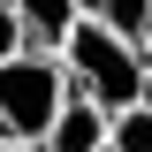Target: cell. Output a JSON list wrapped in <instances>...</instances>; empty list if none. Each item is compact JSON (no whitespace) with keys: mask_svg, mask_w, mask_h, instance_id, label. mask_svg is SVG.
Returning <instances> with one entry per match:
<instances>
[{"mask_svg":"<svg viewBox=\"0 0 152 152\" xmlns=\"http://www.w3.org/2000/svg\"><path fill=\"white\" fill-rule=\"evenodd\" d=\"M53 53H61V69H69V91L99 99L107 114H114V107H129V99H145V46H137L129 31H114V23L76 15L69 38H61Z\"/></svg>","mask_w":152,"mask_h":152,"instance_id":"1","label":"cell"},{"mask_svg":"<svg viewBox=\"0 0 152 152\" xmlns=\"http://www.w3.org/2000/svg\"><path fill=\"white\" fill-rule=\"evenodd\" d=\"M69 99V69H61L53 46H23V53L0 61V137H46V122Z\"/></svg>","mask_w":152,"mask_h":152,"instance_id":"2","label":"cell"},{"mask_svg":"<svg viewBox=\"0 0 152 152\" xmlns=\"http://www.w3.org/2000/svg\"><path fill=\"white\" fill-rule=\"evenodd\" d=\"M38 145H46V152H107V107H99V99H84V91H69Z\"/></svg>","mask_w":152,"mask_h":152,"instance_id":"3","label":"cell"},{"mask_svg":"<svg viewBox=\"0 0 152 152\" xmlns=\"http://www.w3.org/2000/svg\"><path fill=\"white\" fill-rule=\"evenodd\" d=\"M15 15H23V31H31V46H61L84 8H76V0H15Z\"/></svg>","mask_w":152,"mask_h":152,"instance_id":"4","label":"cell"},{"mask_svg":"<svg viewBox=\"0 0 152 152\" xmlns=\"http://www.w3.org/2000/svg\"><path fill=\"white\" fill-rule=\"evenodd\" d=\"M107 145L114 152H152V99H129V107L107 114Z\"/></svg>","mask_w":152,"mask_h":152,"instance_id":"5","label":"cell"},{"mask_svg":"<svg viewBox=\"0 0 152 152\" xmlns=\"http://www.w3.org/2000/svg\"><path fill=\"white\" fill-rule=\"evenodd\" d=\"M84 15H99V23H114V31H129L137 46L152 38V0H76Z\"/></svg>","mask_w":152,"mask_h":152,"instance_id":"6","label":"cell"},{"mask_svg":"<svg viewBox=\"0 0 152 152\" xmlns=\"http://www.w3.org/2000/svg\"><path fill=\"white\" fill-rule=\"evenodd\" d=\"M23 46H31V31H23L15 0H0V61H8V53H23Z\"/></svg>","mask_w":152,"mask_h":152,"instance_id":"7","label":"cell"},{"mask_svg":"<svg viewBox=\"0 0 152 152\" xmlns=\"http://www.w3.org/2000/svg\"><path fill=\"white\" fill-rule=\"evenodd\" d=\"M0 152H46V145H31V137H0Z\"/></svg>","mask_w":152,"mask_h":152,"instance_id":"8","label":"cell"},{"mask_svg":"<svg viewBox=\"0 0 152 152\" xmlns=\"http://www.w3.org/2000/svg\"><path fill=\"white\" fill-rule=\"evenodd\" d=\"M145 99H152V53H145Z\"/></svg>","mask_w":152,"mask_h":152,"instance_id":"9","label":"cell"},{"mask_svg":"<svg viewBox=\"0 0 152 152\" xmlns=\"http://www.w3.org/2000/svg\"><path fill=\"white\" fill-rule=\"evenodd\" d=\"M107 152H114V145H107Z\"/></svg>","mask_w":152,"mask_h":152,"instance_id":"10","label":"cell"}]
</instances>
